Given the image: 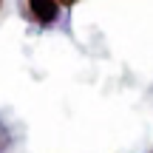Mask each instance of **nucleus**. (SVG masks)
Returning a JSON list of instances; mask_svg holds the SVG:
<instances>
[{
    "label": "nucleus",
    "mask_w": 153,
    "mask_h": 153,
    "mask_svg": "<svg viewBox=\"0 0 153 153\" xmlns=\"http://www.w3.org/2000/svg\"><path fill=\"white\" fill-rule=\"evenodd\" d=\"M62 3L60 0H23V17L40 28H51L60 23Z\"/></svg>",
    "instance_id": "1"
},
{
    "label": "nucleus",
    "mask_w": 153,
    "mask_h": 153,
    "mask_svg": "<svg viewBox=\"0 0 153 153\" xmlns=\"http://www.w3.org/2000/svg\"><path fill=\"white\" fill-rule=\"evenodd\" d=\"M0 11H3V0H0Z\"/></svg>",
    "instance_id": "3"
},
{
    "label": "nucleus",
    "mask_w": 153,
    "mask_h": 153,
    "mask_svg": "<svg viewBox=\"0 0 153 153\" xmlns=\"http://www.w3.org/2000/svg\"><path fill=\"white\" fill-rule=\"evenodd\" d=\"M60 3H62V9H74V6L79 3V0H60Z\"/></svg>",
    "instance_id": "2"
}]
</instances>
